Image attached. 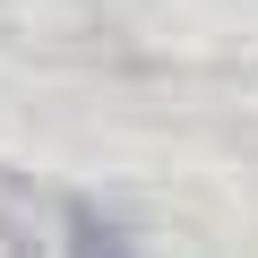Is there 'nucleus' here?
<instances>
[{"label": "nucleus", "instance_id": "obj_1", "mask_svg": "<svg viewBox=\"0 0 258 258\" xmlns=\"http://www.w3.org/2000/svg\"><path fill=\"white\" fill-rule=\"evenodd\" d=\"M0 249H69V258H120L138 249L112 207L78 198V189H43L26 172H0Z\"/></svg>", "mask_w": 258, "mask_h": 258}]
</instances>
